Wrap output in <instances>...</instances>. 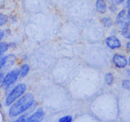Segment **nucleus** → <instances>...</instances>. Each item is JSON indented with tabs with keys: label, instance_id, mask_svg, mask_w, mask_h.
Here are the masks:
<instances>
[{
	"label": "nucleus",
	"instance_id": "6e6552de",
	"mask_svg": "<svg viewBox=\"0 0 130 122\" xmlns=\"http://www.w3.org/2000/svg\"><path fill=\"white\" fill-rule=\"evenodd\" d=\"M95 7L98 12L101 14H103L107 12V3L105 0H96Z\"/></svg>",
	"mask_w": 130,
	"mask_h": 122
},
{
	"label": "nucleus",
	"instance_id": "1a4fd4ad",
	"mask_svg": "<svg viewBox=\"0 0 130 122\" xmlns=\"http://www.w3.org/2000/svg\"><path fill=\"white\" fill-rule=\"evenodd\" d=\"M121 34L122 36L127 39H130V24L123 27L121 31Z\"/></svg>",
	"mask_w": 130,
	"mask_h": 122
},
{
	"label": "nucleus",
	"instance_id": "2eb2a0df",
	"mask_svg": "<svg viewBox=\"0 0 130 122\" xmlns=\"http://www.w3.org/2000/svg\"><path fill=\"white\" fill-rule=\"evenodd\" d=\"M73 120V118L72 116H63L59 119V122H71Z\"/></svg>",
	"mask_w": 130,
	"mask_h": 122
},
{
	"label": "nucleus",
	"instance_id": "5701e85b",
	"mask_svg": "<svg viewBox=\"0 0 130 122\" xmlns=\"http://www.w3.org/2000/svg\"><path fill=\"white\" fill-rule=\"evenodd\" d=\"M3 37H4V31H3V30L0 29V42L2 41Z\"/></svg>",
	"mask_w": 130,
	"mask_h": 122
},
{
	"label": "nucleus",
	"instance_id": "a878e982",
	"mask_svg": "<svg viewBox=\"0 0 130 122\" xmlns=\"http://www.w3.org/2000/svg\"><path fill=\"white\" fill-rule=\"evenodd\" d=\"M129 65L130 66V56L129 57Z\"/></svg>",
	"mask_w": 130,
	"mask_h": 122
},
{
	"label": "nucleus",
	"instance_id": "412c9836",
	"mask_svg": "<svg viewBox=\"0 0 130 122\" xmlns=\"http://www.w3.org/2000/svg\"><path fill=\"white\" fill-rule=\"evenodd\" d=\"M25 117H26V115L21 116V117H19V118L16 120V121H26V119H25Z\"/></svg>",
	"mask_w": 130,
	"mask_h": 122
},
{
	"label": "nucleus",
	"instance_id": "aec40b11",
	"mask_svg": "<svg viewBox=\"0 0 130 122\" xmlns=\"http://www.w3.org/2000/svg\"><path fill=\"white\" fill-rule=\"evenodd\" d=\"M124 3L125 8H130V0H124Z\"/></svg>",
	"mask_w": 130,
	"mask_h": 122
},
{
	"label": "nucleus",
	"instance_id": "ddd939ff",
	"mask_svg": "<svg viewBox=\"0 0 130 122\" xmlns=\"http://www.w3.org/2000/svg\"><path fill=\"white\" fill-rule=\"evenodd\" d=\"M8 45L5 42H0V55H2L8 50Z\"/></svg>",
	"mask_w": 130,
	"mask_h": 122
},
{
	"label": "nucleus",
	"instance_id": "dca6fc26",
	"mask_svg": "<svg viewBox=\"0 0 130 122\" xmlns=\"http://www.w3.org/2000/svg\"><path fill=\"white\" fill-rule=\"evenodd\" d=\"M7 56L0 55V69H2L4 66H5L6 62H7Z\"/></svg>",
	"mask_w": 130,
	"mask_h": 122
},
{
	"label": "nucleus",
	"instance_id": "b1692460",
	"mask_svg": "<svg viewBox=\"0 0 130 122\" xmlns=\"http://www.w3.org/2000/svg\"><path fill=\"white\" fill-rule=\"evenodd\" d=\"M126 49L129 52H130V42H127V45H126Z\"/></svg>",
	"mask_w": 130,
	"mask_h": 122
},
{
	"label": "nucleus",
	"instance_id": "9d476101",
	"mask_svg": "<svg viewBox=\"0 0 130 122\" xmlns=\"http://www.w3.org/2000/svg\"><path fill=\"white\" fill-rule=\"evenodd\" d=\"M29 72V66L27 64H24L21 67L20 69V74L22 77H24Z\"/></svg>",
	"mask_w": 130,
	"mask_h": 122
},
{
	"label": "nucleus",
	"instance_id": "f8f14e48",
	"mask_svg": "<svg viewBox=\"0 0 130 122\" xmlns=\"http://www.w3.org/2000/svg\"><path fill=\"white\" fill-rule=\"evenodd\" d=\"M113 76L112 73H108L105 74V82L108 85H111L113 82Z\"/></svg>",
	"mask_w": 130,
	"mask_h": 122
},
{
	"label": "nucleus",
	"instance_id": "39448f33",
	"mask_svg": "<svg viewBox=\"0 0 130 122\" xmlns=\"http://www.w3.org/2000/svg\"><path fill=\"white\" fill-rule=\"evenodd\" d=\"M113 63L117 68H124L127 66V60L124 55L116 54L113 57Z\"/></svg>",
	"mask_w": 130,
	"mask_h": 122
},
{
	"label": "nucleus",
	"instance_id": "4468645a",
	"mask_svg": "<svg viewBox=\"0 0 130 122\" xmlns=\"http://www.w3.org/2000/svg\"><path fill=\"white\" fill-rule=\"evenodd\" d=\"M8 21V17L6 15L0 13V26L4 25Z\"/></svg>",
	"mask_w": 130,
	"mask_h": 122
},
{
	"label": "nucleus",
	"instance_id": "9b49d317",
	"mask_svg": "<svg viewBox=\"0 0 130 122\" xmlns=\"http://www.w3.org/2000/svg\"><path fill=\"white\" fill-rule=\"evenodd\" d=\"M102 22L105 27H109L113 25V21L112 18H109V17H103L102 18Z\"/></svg>",
	"mask_w": 130,
	"mask_h": 122
},
{
	"label": "nucleus",
	"instance_id": "a211bd4d",
	"mask_svg": "<svg viewBox=\"0 0 130 122\" xmlns=\"http://www.w3.org/2000/svg\"><path fill=\"white\" fill-rule=\"evenodd\" d=\"M110 4L116 5H119L123 3L124 0H108Z\"/></svg>",
	"mask_w": 130,
	"mask_h": 122
},
{
	"label": "nucleus",
	"instance_id": "6ab92c4d",
	"mask_svg": "<svg viewBox=\"0 0 130 122\" xmlns=\"http://www.w3.org/2000/svg\"><path fill=\"white\" fill-rule=\"evenodd\" d=\"M117 5L113 4H110L109 7V10H110V12H116L117 11Z\"/></svg>",
	"mask_w": 130,
	"mask_h": 122
},
{
	"label": "nucleus",
	"instance_id": "f257e3e1",
	"mask_svg": "<svg viewBox=\"0 0 130 122\" xmlns=\"http://www.w3.org/2000/svg\"><path fill=\"white\" fill-rule=\"evenodd\" d=\"M34 103V96L31 93H27L15 102L9 110V116L15 117L29 109Z\"/></svg>",
	"mask_w": 130,
	"mask_h": 122
},
{
	"label": "nucleus",
	"instance_id": "f03ea898",
	"mask_svg": "<svg viewBox=\"0 0 130 122\" xmlns=\"http://www.w3.org/2000/svg\"><path fill=\"white\" fill-rule=\"evenodd\" d=\"M26 90V85L24 83H21L16 86L5 100V105L8 106L13 104L17 99L21 97Z\"/></svg>",
	"mask_w": 130,
	"mask_h": 122
},
{
	"label": "nucleus",
	"instance_id": "20e7f679",
	"mask_svg": "<svg viewBox=\"0 0 130 122\" xmlns=\"http://www.w3.org/2000/svg\"><path fill=\"white\" fill-rule=\"evenodd\" d=\"M19 75L20 70L18 69H14L8 73L6 76H5L3 82L2 83V88L7 89L17 81Z\"/></svg>",
	"mask_w": 130,
	"mask_h": 122
},
{
	"label": "nucleus",
	"instance_id": "423d86ee",
	"mask_svg": "<svg viewBox=\"0 0 130 122\" xmlns=\"http://www.w3.org/2000/svg\"><path fill=\"white\" fill-rule=\"evenodd\" d=\"M106 45L111 49H116L121 47V43L119 39L114 36L108 37L105 40Z\"/></svg>",
	"mask_w": 130,
	"mask_h": 122
},
{
	"label": "nucleus",
	"instance_id": "393cba45",
	"mask_svg": "<svg viewBox=\"0 0 130 122\" xmlns=\"http://www.w3.org/2000/svg\"><path fill=\"white\" fill-rule=\"evenodd\" d=\"M127 74L129 76H130V69H127Z\"/></svg>",
	"mask_w": 130,
	"mask_h": 122
},
{
	"label": "nucleus",
	"instance_id": "0eeeda50",
	"mask_svg": "<svg viewBox=\"0 0 130 122\" xmlns=\"http://www.w3.org/2000/svg\"><path fill=\"white\" fill-rule=\"evenodd\" d=\"M44 111L42 108H39L35 113H34L31 116L26 119L27 122H38L42 120L44 116Z\"/></svg>",
	"mask_w": 130,
	"mask_h": 122
},
{
	"label": "nucleus",
	"instance_id": "7ed1b4c3",
	"mask_svg": "<svg viewBox=\"0 0 130 122\" xmlns=\"http://www.w3.org/2000/svg\"><path fill=\"white\" fill-rule=\"evenodd\" d=\"M116 23L119 27L122 29L130 24V8H125L117 14Z\"/></svg>",
	"mask_w": 130,
	"mask_h": 122
},
{
	"label": "nucleus",
	"instance_id": "4be33fe9",
	"mask_svg": "<svg viewBox=\"0 0 130 122\" xmlns=\"http://www.w3.org/2000/svg\"><path fill=\"white\" fill-rule=\"evenodd\" d=\"M4 78H5L4 73H3V72L0 71V84L3 82Z\"/></svg>",
	"mask_w": 130,
	"mask_h": 122
},
{
	"label": "nucleus",
	"instance_id": "f3484780",
	"mask_svg": "<svg viewBox=\"0 0 130 122\" xmlns=\"http://www.w3.org/2000/svg\"><path fill=\"white\" fill-rule=\"evenodd\" d=\"M122 87L126 89H130V81L127 80V79L122 81Z\"/></svg>",
	"mask_w": 130,
	"mask_h": 122
}]
</instances>
